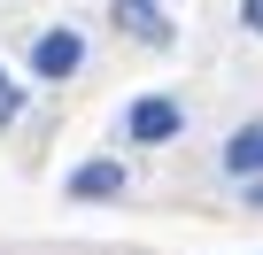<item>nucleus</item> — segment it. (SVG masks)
Wrapping results in <instances>:
<instances>
[{"instance_id": "nucleus-1", "label": "nucleus", "mask_w": 263, "mask_h": 255, "mask_svg": "<svg viewBox=\"0 0 263 255\" xmlns=\"http://www.w3.org/2000/svg\"><path fill=\"white\" fill-rule=\"evenodd\" d=\"M178 132H186V108L163 101V93H147V101L124 108V140H132V147H163V140H178Z\"/></svg>"}, {"instance_id": "nucleus-2", "label": "nucleus", "mask_w": 263, "mask_h": 255, "mask_svg": "<svg viewBox=\"0 0 263 255\" xmlns=\"http://www.w3.org/2000/svg\"><path fill=\"white\" fill-rule=\"evenodd\" d=\"M78 62H85V39H78L70 24H62V31H39V47H31V70H39V77H70Z\"/></svg>"}, {"instance_id": "nucleus-3", "label": "nucleus", "mask_w": 263, "mask_h": 255, "mask_svg": "<svg viewBox=\"0 0 263 255\" xmlns=\"http://www.w3.org/2000/svg\"><path fill=\"white\" fill-rule=\"evenodd\" d=\"M116 24L140 39V47H171V16L155 8V0H116Z\"/></svg>"}, {"instance_id": "nucleus-4", "label": "nucleus", "mask_w": 263, "mask_h": 255, "mask_svg": "<svg viewBox=\"0 0 263 255\" xmlns=\"http://www.w3.org/2000/svg\"><path fill=\"white\" fill-rule=\"evenodd\" d=\"M224 170L232 178H263V124H240L224 140Z\"/></svg>"}, {"instance_id": "nucleus-5", "label": "nucleus", "mask_w": 263, "mask_h": 255, "mask_svg": "<svg viewBox=\"0 0 263 255\" xmlns=\"http://www.w3.org/2000/svg\"><path fill=\"white\" fill-rule=\"evenodd\" d=\"M70 193H78V201H116V193H124V163H85V170H70Z\"/></svg>"}, {"instance_id": "nucleus-6", "label": "nucleus", "mask_w": 263, "mask_h": 255, "mask_svg": "<svg viewBox=\"0 0 263 255\" xmlns=\"http://www.w3.org/2000/svg\"><path fill=\"white\" fill-rule=\"evenodd\" d=\"M16 116H24V85H16L8 70H0V132H8V124H16Z\"/></svg>"}, {"instance_id": "nucleus-7", "label": "nucleus", "mask_w": 263, "mask_h": 255, "mask_svg": "<svg viewBox=\"0 0 263 255\" xmlns=\"http://www.w3.org/2000/svg\"><path fill=\"white\" fill-rule=\"evenodd\" d=\"M240 24H248V31L263 39V0H240Z\"/></svg>"}]
</instances>
